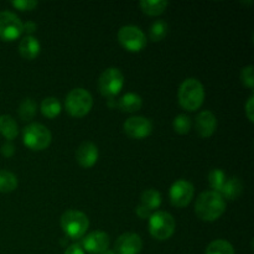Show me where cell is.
Returning <instances> with one entry per match:
<instances>
[{
    "mask_svg": "<svg viewBox=\"0 0 254 254\" xmlns=\"http://www.w3.org/2000/svg\"><path fill=\"white\" fill-rule=\"evenodd\" d=\"M176 223L166 211H155L149 217V232L155 240L166 241L175 232Z\"/></svg>",
    "mask_w": 254,
    "mask_h": 254,
    "instance_id": "cell-6",
    "label": "cell"
},
{
    "mask_svg": "<svg viewBox=\"0 0 254 254\" xmlns=\"http://www.w3.org/2000/svg\"><path fill=\"white\" fill-rule=\"evenodd\" d=\"M36 29H37V25L35 24L34 21H27L24 24V32H26V34L31 35L32 32L36 31Z\"/></svg>",
    "mask_w": 254,
    "mask_h": 254,
    "instance_id": "cell-35",
    "label": "cell"
},
{
    "mask_svg": "<svg viewBox=\"0 0 254 254\" xmlns=\"http://www.w3.org/2000/svg\"><path fill=\"white\" fill-rule=\"evenodd\" d=\"M139 5H140L143 12L155 16V15H160L165 11L169 2L166 0H141Z\"/></svg>",
    "mask_w": 254,
    "mask_h": 254,
    "instance_id": "cell-21",
    "label": "cell"
},
{
    "mask_svg": "<svg viewBox=\"0 0 254 254\" xmlns=\"http://www.w3.org/2000/svg\"><path fill=\"white\" fill-rule=\"evenodd\" d=\"M61 227L67 237L79 240L86 235L89 227V220L82 211L68 210L61 216Z\"/></svg>",
    "mask_w": 254,
    "mask_h": 254,
    "instance_id": "cell-3",
    "label": "cell"
},
{
    "mask_svg": "<svg viewBox=\"0 0 254 254\" xmlns=\"http://www.w3.org/2000/svg\"><path fill=\"white\" fill-rule=\"evenodd\" d=\"M66 111L76 118H82L91 112L93 107L92 94L84 88H73L67 93L64 99Z\"/></svg>",
    "mask_w": 254,
    "mask_h": 254,
    "instance_id": "cell-5",
    "label": "cell"
},
{
    "mask_svg": "<svg viewBox=\"0 0 254 254\" xmlns=\"http://www.w3.org/2000/svg\"><path fill=\"white\" fill-rule=\"evenodd\" d=\"M41 51V45L40 41L32 35H26L21 39L19 44V52L25 60H35L40 55Z\"/></svg>",
    "mask_w": 254,
    "mask_h": 254,
    "instance_id": "cell-16",
    "label": "cell"
},
{
    "mask_svg": "<svg viewBox=\"0 0 254 254\" xmlns=\"http://www.w3.org/2000/svg\"><path fill=\"white\" fill-rule=\"evenodd\" d=\"M226 211V201L221 193L215 191H205L196 198L195 212L200 220L213 222L218 220Z\"/></svg>",
    "mask_w": 254,
    "mask_h": 254,
    "instance_id": "cell-1",
    "label": "cell"
},
{
    "mask_svg": "<svg viewBox=\"0 0 254 254\" xmlns=\"http://www.w3.org/2000/svg\"><path fill=\"white\" fill-rule=\"evenodd\" d=\"M246 116L247 118L250 119L251 123H253L254 121V96H252L248 98V101L246 102Z\"/></svg>",
    "mask_w": 254,
    "mask_h": 254,
    "instance_id": "cell-31",
    "label": "cell"
},
{
    "mask_svg": "<svg viewBox=\"0 0 254 254\" xmlns=\"http://www.w3.org/2000/svg\"><path fill=\"white\" fill-rule=\"evenodd\" d=\"M24 32V24L15 12L0 11V39L2 41H14Z\"/></svg>",
    "mask_w": 254,
    "mask_h": 254,
    "instance_id": "cell-9",
    "label": "cell"
},
{
    "mask_svg": "<svg viewBox=\"0 0 254 254\" xmlns=\"http://www.w3.org/2000/svg\"><path fill=\"white\" fill-rule=\"evenodd\" d=\"M0 134L9 141L16 138L19 134V126L16 121L9 114L0 116Z\"/></svg>",
    "mask_w": 254,
    "mask_h": 254,
    "instance_id": "cell-18",
    "label": "cell"
},
{
    "mask_svg": "<svg viewBox=\"0 0 254 254\" xmlns=\"http://www.w3.org/2000/svg\"><path fill=\"white\" fill-rule=\"evenodd\" d=\"M64 254H86V253H84L83 248H82L79 245H71L69 247L66 248Z\"/></svg>",
    "mask_w": 254,
    "mask_h": 254,
    "instance_id": "cell-34",
    "label": "cell"
},
{
    "mask_svg": "<svg viewBox=\"0 0 254 254\" xmlns=\"http://www.w3.org/2000/svg\"><path fill=\"white\" fill-rule=\"evenodd\" d=\"M37 112V104L32 98H25L19 106V116L22 121L29 122L34 119Z\"/></svg>",
    "mask_w": 254,
    "mask_h": 254,
    "instance_id": "cell-24",
    "label": "cell"
},
{
    "mask_svg": "<svg viewBox=\"0 0 254 254\" xmlns=\"http://www.w3.org/2000/svg\"><path fill=\"white\" fill-rule=\"evenodd\" d=\"M205 254H235V248L227 241L216 240L207 246Z\"/></svg>",
    "mask_w": 254,
    "mask_h": 254,
    "instance_id": "cell-25",
    "label": "cell"
},
{
    "mask_svg": "<svg viewBox=\"0 0 254 254\" xmlns=\"http://www.w3.org/2000/svg\"><path fill=\"white\" fill-rule=\"evenodd\" d=\"M169 30V25L166 24L164 20H156L151 24L150 30H149V35H150V39L154 42L161 41L164 37L166 36Z\"/></svg>",
    "mask_w": 254,
    "mask_h": 254,
    "instance_id": "cell-27",
    "label": "cell"
},
{
    "mask_svg": "<svg viewBox=\"0 0 254 254\" xmlns=\"http://www.w3.org/2000/svg\"><path fill=\"white\" fill-rule=\"evenodd\" d=\"M141 106H143V99L134 92H128L122 96V98L118 101V108L126 113H134V112L139 111Z\"/></svg>",
    "mask_w": 254,
    "mask_h": 254,
    "instance_id": "cell-17",
    "label": "cell"
},
{
    "mask_svg": "<svg viewBox=\"0 0 254 254\" xmlns=\"http://www.w3.org/2000/svg\"><path fill=\"white\" fill-rule=\"evenodd\" d=\"M195 188L188 180H178L171 185L169 191L170 202L175 207H186L192 201Z\"/></svg>",
    "mask_w": 254,
    "mask_h": 254,
    "instance_id": "cell-10",
    "label": "cell"
},
{
    "mask_svg": "<svg viewBox=\"0 0 254 254\" xmlns=\"http://www.w3.org/2000/svg\"><path fill=\"white\" fill-rule=\"evenodd\" d=\"M226 180H227L226 174L221 169H212L210 174H208V183H210L212 191H215V192H221Z\"/></svg>",
    "mask_w": 254,
    "mask_h": 254,
    "instance_id": "cell-26",
    "label": "cell"
},
{
    "mask_svg": "<svg viewBox=\"0 0 254 254\" xmlns=\"http://www.w3.org/2000/svg\"><path fill=\"white\" fill-rule=\"evenodd\" d=\"M124 131L133 139H144L153 131V123L149 118L141 116L130 117L123 124Z\"/></svg>",
    "mask_w": 254,
    "mask_h": 254,
    "instance_id": "cell-11",
    "label": "cell"
},
{
    "mask_svg": "<svg viewBox=\"0 0 254 254\" xmlns=\"http://www.w3.org/2000/svg\"><path fill=\"white\" fill-rule=\"evenodd\" d=\"M51 140V131L41 123H31L22 129V141L34 151H41L49 148Z\"/></svg>",
    "mask_w": 254,
    "mask_h": 254,
    "instance_id": "cell-4",
    "label": "cell"
},
{
    "mask_svg": "<svg viewBox=\"0 0 254 254\" xmlns=\"http://www.w3.org/2000/svg\"><path fill=\"white\" fill-rule=\"evenodd\" d=\"M19 185V181L15 174L7 170H0V192H12Z\"/></svg>",
    "mask_w": 254,
    "mask_h": 254,
    "instance_id": "cell-23",
    "label": "cell"
},
{
    "mask_svg": "<svg viewBox=\"0 0 254 254\" xmlns=\"http://www.w3.org/2000/svg\"><path fill=\"white\" fill-rule=\"evenodd\" d=\"M192 127L191 118L186 114H179L173 121V128L179 134H188Z\"/></svg>",
    "mask_w": 254,
    "mask_h": 254,
    "instance_id": "cell-28",
    "label": "cell"
},
{
    "mask_svg": "<svg viewBox=\"0 0 254 254\" xmlns=\"http://www.w3.org/2000/svg\"><path fill=\"white\" fill-rule=\"evenodd\" d=\"M179 103L184 109L193 112L200 108L205 99V88L197 78H188L180 84L178 92Z\"/></svg>",
    "mask_w": 254,
    "mask_h": 254,
    "instance_id": "cell-2",
    "label": "cell"
},
{
    "mask_svg": "<svg viewBox=\"0 0 254 254\" xmlns=\"http://www.w3.org/2000/svg\"><path fill=\"white\" fill-rule=\"evenodd\" d=\"M118 40L122 46L130 52H140L146 46V36L140 27L124 25L118 31Z\"/></svg>",
    "mask_w": 254,
    "mask_h": 254,
    "instance_id": "cell-8",
    "label": "cell"
},
{
    "mask_svg": "<svg viewBox=\"0 0 254 254\" xmlns=\"http://www.w3.org/2000/svg\"><path fill=\"white\" fill-rule=\"evenodd\" d=\"M61 103L56 97H46L41 102V112L46 118H56L61 113Z\"/></svg>",
    "mask_w": 254,
    "mask_h": 254,
    "instance_id": "cell-22",
    "label": "cell"
},
{
    "mask_svg": "<svg viewBox=\"0 0 254 254\" xmlns=\"http://www.w3.org/2000/svg\"><path fill=\"white\" fill-rule=\"evenodd\" d=\"M102 254H117L116 252H114V251H111V250H107L106 252H103Z\"/></svg>",
    "mask_w": 254,
    "mask_h": 254,
    "instance_id": "cell-36",
    "label": "cell"
},
{
    "mask_svg": "<svg viewBox=\"0 0 254 254\" xmlns=\"http://www.w3.org/2000/svg\"><path fill=\"white\" fill-rule=\"evenodd\" d=\"M241 81L248 88H253L254 87V73H253V66L243 67L242 71H241Z\"/></svg>",
    "mask_w": 254,
    "mask_h": 254,
    "instance_id": "cell-29",
    "label": "cell"
},
{
    "mask_svg": "<svg viewBox=\"0 0 254 254\" xmlns=\"http://www.w3.org/2000/svg\"><path fill=\"white\" fill-rule=\"evenodd\" d=\"M11 5L21 11H29V10L35 9L39 5L36 0H12Z\"/></svg>",
    "mask_w": 254,
    "mask_h": 254,
    "instance_id": "cell-30",
    "label": "cell"
},
{
    "mask_svg": "<svg viewBox=\"0 0 254 254\" xmlns=\"http://www.w3.org/2000/svg\"><path fill=\"white\" fill-rule=\"evenodd\" d=\"M140 205L153 212L154 210L159 208L161 205L160 192L158 190H155V189H148V190H145L140 196Z\"/></svg>",
    "mask_w": 254,
    "mask_h": 254,
    "instance_id": "cell-20",
    "label": "cell"
},
{
    "mask_svg": "<svg viewBox=\"0 0 254 254\" xmlns=\"http://www.w3.org/2000/svg\"><path fill=\"white\" fill-rule=\"evenodd\" d=\"M243 191V184L238 178H231L227 179L223 185L222 190H221V196L227 200H236L242 195Z\"/></svg>",
    "mask_w": 254,
    "mask_h": 254,
    "instance_id": "cell-19",
    "label": "cell"
},
{
    "mask_svg": "<svg viewBox=\"0 0 254 254\" xmlns=\"http://www.w3.org/2000/svg\"><path fill=\"white\" fill-rule=\"evenodd\" d=\"M124 74L117 67H109L104 69L98 78V89L104 97L117 96L123 89Z\"/></svg>",
    "mask_w": 254,
    "mask_h": 254,
    "instance_id": "cell-7",
    "label": "cell"
},
{
    "mask_svg": "<svg viewBox=\"0 0 254 254\" xmlns=\"http://www.w3.org/2000/svg\"><path fill=\"white\" fill-rule=\"evenodd\" d=\"M99 158L98 148L92 141H83L76 150V160L82 168H92Z\"/></svg>",
    "mask_w": 254,
    "mask_h": 254,
    "instance_id": "cell-15",
    "label": "cell"
},
{
    "mask_svg": "<svg viewBox=\"0 0 254 254\" xmlns=\"http://www.w3.org/2000/svg\"><path fill=\"white\" fill-rule=\"evenodd\" d=\"M1 154L4 156H6V158H11L15 154V146L10 141H7V143H5L1 146Z\"/></svg>",
    "mask_w": 254,
    "mask_h": 254,
    "instance_id": "cell-32",
    "label": "cell"
},
{
    "mask_svg": "<svg viewBox=\"0 0 254 254\" xmlns=\"http://www.w3.org/2000/svg\"><path fill=\"white\" fill-rule=\"evenodd\" d=\"M109 236L103 231H93L88 233L82 241L83 251L91 254H102L109 247Z\"/></svg>",
    "mask_w": 254,
    "mask_h": 254,
    "instance_id": "cell-12",
    "label": "cell"
},
{
    "mask_svg": "<svg viewBox=\"0 0 254 254\" xmlns=\"http://www.w3.org/2000/svg\"><path fill=\"white\" fill-rule=\"evenodd\" d=\"M135 212L140 218H149L151 216V213H153L151 211H149L148 208H145L144 206H141L140 203H139L138 207L135 208Z\"/></svg>",
    "mask_w": 254,
    "mask_h": 254,
    "instance_id": "cell-33",
    "label": "cell"
},
{
    "mask_svg": "<svg viewBox=\"0 0 254 254\" xmlns=\"http://www.w3.org/2000/svg\"><path fill=\"white\" fill-rule=\"evenodd\" d=\"M114 248L117 254H139L143 248V241L136 233L126 232L119 236Z\"/></svg>",
    "mask_w": 254,
    "mask_h": 254,
    "instance_id": "cell-13",
    "label": "cell"
},
{
    "mask_svg": "<svg viewBox=\"0 0 254 254\" xmlns=\"http://www.w3.org/2000/svg\"><path fill=\"white\" fill-rule=\"evenodd\" d=\"M195 128L198 135L202 138H210L217 129V118L211 111H202L195 119Z\"/></svg>",
    "mask_w": 254,
    "mask_h": 254,
    "instance_id": "cell-14",
    "label": "cell"
}]
</instances>
